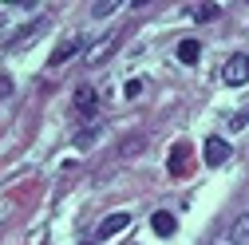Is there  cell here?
<instances>
[{
  "instance_id": "cell-6",
  "label": "cell",
  "mask_w": 249,
  "mask_h": 245,
  "mask_svg": "<svg viewBox=\"0 0 249 245\" xmlns=\"http://www.w3.org/2000/svg\"><path fill=\"white\" fill-rule=\"evenodd\" d=\"M115 44H119V32L99 36V40H95V48L87 52V64H103V59H107V52H115Z\"/></svg>"
},
{
  "instance_id": "cell-14",
  "label": "cell",
  "mask_w": 249,
  "mask_h": 245,
  "mask_svg": "<svg viewBox=\"0 0 249 245\" xmlns=\"http://www.w3.org/2000/svg\"><path fill=\"white\" fill-rule=\"evenodd\" d=\"M139 95H142V79H131L127 83V99H139Z\"/></svg>"
},
{
  "instance_id": "cell-17",
  "label": "cell",
  "mask_w": 249,
  "mask_h": 245,
  "mask_svg": "<svg viewBox=\"0 0 249 245\" xmlns=\"http://www.w3.org/2000/svg\"><path fill=\"white\" fill-rule=\"evenodd\" d=\"M127 245H131V241H127Z\"/></svg>"
},
{
  "instance_id": "cell-9",
  "label": "cell",
  "mask_w": 249,
  "mask_h": 245,
  "mask_svg": "<svg viewBox=\"0 0 249 245\" xmlns=\"http://www.w3.org/2000/svg\"><path fill=\"white\" fill-rule=\"evenodd\" d=\"M178 59H182L186 68H194L198 59H202V44H198V40H182V44H178Z\"/></svg>"
},
{
  "instance_id": "cell-5",
  "label": "cell",
  "mask_w": 249,
  "mask_h": 245,
  "mask_svg": "<svg viewBox=\"0 0 249 245\" xmlns=\"http://www.w3.org/2000/svg\"><path fill=\"white\" fill-rule=\"evenodd\" d=\"M131 226V213H111V218H103L99 222V229H95V237H115V233H123V229H127Z\"/></svg>"
},
{
  "instance_id": "cell-2",
  "label": "cell",
  "mask_w": 249,
  "mask_h": 245,
  "mask_svg": "<svg viewBox=\"0 0 249 245\" xmlns=\"http://www.w3.org/2000/svg\"><path fill=\"white\" fill-rule=\"evenodd\" d=\"M190 162H194L190 142H178V146L170 150V158H166V166H170V174H174V178H186V174H190Z\"/></svg>"
},
{
  "instance_id": "cell-16",
  "label": "cell",
  "mask_w": 249,
  "mask_h": 245,
  "mask_svg": "<svg viewBox=\"0 0 249 245\" xmlns=\"http://www.w3.org/2000/svg\"><path fill=\"white\" fill-rule=\"evenodd\" d=\"M8 91H12V83H8V79H0V99H4Z\"/></svg>"
},
{
  "instance_id": "cell-15",
  "label": "cell",
  "mask_w": 249,
  "mask_h": 245,
  "mask_svg": "<svg viewBox=\"0 0 249 245\" xmlns=\"http://www.w3.org/2000/svg\"><path fill=\"white\" fill-rule=\"evenodd\" d=\"M210 245H233V237H230V233H217V237H213Z\"/></svg>"
},
{
  "instance_id": "cell-8",
  "label": "cell",
  "mask_w": 249,
  "mask_h": 245,
  "mask_svg": "<svg viewBox=\"0 0 249 245\" xmlns=\"http://www.w3.org/2000/svg\"><path fill=\"white\" fill-rule=\"evenodd\" d=\"M75 111H79L83 119L95 115V87H79V91H75Z\"/></svg>"
},
{
  "instance_id": "cell-4",
  "label": "cell",
  "mask_w": 249,
  "mask_h": 245,
  "mask_svg": "<svg viewBox=\"0 0 249 245\" xmlns=\"http://www.w3.org/2000/svg\"><path fill=\"white\" fill-rule=\"evenodd\" d=\"M230 142L226 139H206V150H202V155H206V166H222L226 158H230Z\"/></svg>"
},
{
  "instance_id": "cell-7",
  "label": "cell",
  "mask_w": 249,
  "mask_h": 245,
  "mask_svg": "<svg viewBox=\"0 0 249 245\" xmlns=\"http://www.w3.org/2000/svg\"><path fill=\"white\" fill-rule=\"evenodd\" d=\"M79 48H83V40H64V44H59V48L52 52V59H48V64H52V68H59V64H68L71 55H79Z\"/></svg>"
},
{
  "instance_id": "cell-1",
  "label": "cell",
  "mask_w": 249,
  "mask_h": 245,
  "mask_svg": "<svg viewBox=\"0 0 249 245\" xmlns=\"http://www.w3.org/2000/svg\"><path fill=\"white\" fill-rule=\"evenodd\" d=\"M222 79L230 83V87H245L249 83V55H230L226 59V68H222Z\"/></svg>"
},
{
  "instance_id": "cell-10",
  "label": "cell",
  "mask_w": 249,
  "mask_h": 245,
  "mask_svg": "<svg viewBox=\"0 0 249 245\" xmlns=\"http://www.w3.org/2000/svg\"><path fill=\"white\" fill-rule=\"evenodd\" d=\"M150 229L162 233V237H170V233H174V213H170V210H159V213L150 218Z\"/></svg>"
},
{
  "instance_id": "cell-12",
  "label": "cell",
  "mask_w": 249,
  "mask_h": 245,
  "mask_svg": "<svg viewBox=\"0 0 249 245\" xmlns=\"http://www.w3.org/2000/svg\"><path fill=\"white\" fill-rule=\"evenodd\" d=\"M230 237H233V245H249V213H241V218L233 222Z\"/></svg>"
},
{
  "instance_id": "cell-11",
  "label": "cell",
  "mask_w": 249,
  "mask_h": 245,
  "mask_svg": "<svg viewBox=\"0 0 249 245\" xmlns=\"http://www.w3.org/2000/svg\"><path fill=\"white\" fill-rule=\"evenodd\" d=\"M217 16H222V8H217V4H194V8H190V20H198V24L217 20Z\"/></svg>"
},
{
  "instance_id": "cell-3",
  "label": "cell",
  "mask_w": 249,
  "mask_h": 245,
  "mask_svg": "<svg viewBox=\"0 0 249 245\" xmlns=\"http://www.w3.org/2000/svg\"><path fill=\"white\" fill-rule=\"evenodd\" d=\"M44 28H48V20L40 16V20H32V24H28V28H20V32H12L8 40H4V48H12V52H20L24 44H32L40 32H44Z\"/></svg>"
},
{
  "instance_id": "cell-13",
  "label": "cell",
  "mask_w": 249,
  "mask_h": 245,
  "mask_svg": "<svg viewBox=\"0 0 249 245\" xmlns=\"http://www.w3.org/2000/svg\"><path fill=\"white\" fill-rule=\"evenodd\" d=\"M230 127H233V131H241V127H249V107H245L241 115H233V119H230Z\"/></svg>"
}]
</instances>
